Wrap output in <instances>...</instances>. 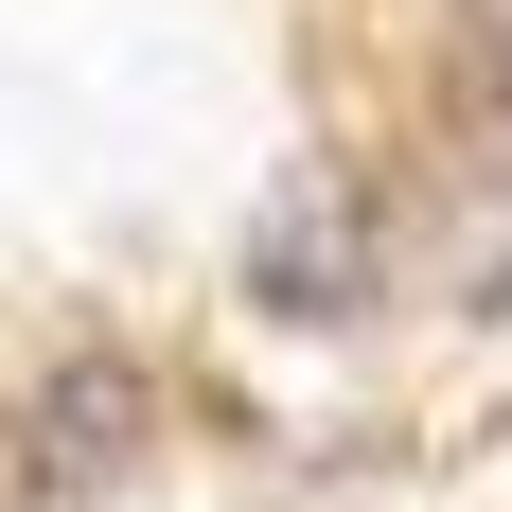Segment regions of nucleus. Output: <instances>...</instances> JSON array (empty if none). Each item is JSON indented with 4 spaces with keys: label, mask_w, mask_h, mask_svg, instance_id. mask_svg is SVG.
Returning a JSON list of instances; mask_svg holds the SVG:
<instances>
[{
    "label": "nucleus",
    "mask_w": 512,
    "mask_h": 512,
    "mask_svg": "<svg viewBox=\"0 0 512 512\" xmlns=\"http://www.w3.org/2000/svg\"><path fill=\"white\" fill-rule=\"evenodd\" d=\"M248 301H265V318H301V336L371 318V212L336 195V177H283V195L248 212Z\"/></svg>",
    "instance_id": "nucleus-1"
},
{
    "label": "nucleus",
    "mask_w": 512,
    "mask_h": 512,
    "mask_svg": "<svg viewBox=\"0 0 512 512\" xmlns=\"http://www.w3.org/2000/svg\"><path fill=\"white\" fill-rule=\"evenodd\" d=\"M18 424H36L53 495H89V477H124V460L159 442V371L124 354V336H71V354L36 371V407H18Z\"/></svg>",
    "instance_id": "nucleus-2"
},
{
    "label": "nucleus",
    "mask_w": 512,
    "mask_h": 512,
    "mask_svg": "<svg viewBox=\"0 0 512 512\" xmlns=\"http://www.w3.org/2000/svg\"><path fill=\"white\" fill-rule=\"evenodd\" d=\"M460 124H477V177H512V0H460Z\"/></svg>",
    "instance_id": "nucleus-3"
},
{
    "label": "nucleus",
    "mask_w": 512,
    "mask_h": 512,
    "mask_svg": "<svg viewBox=\"0 0 512 512\" xmlns=\"http://www.w3.org/2000/svg\"><path fill=\"white\" fill-rule=\"evenodd\" d=\"M0 512H53V460H36V424L0 407Z\"/></svg>",
    "instance_id": "nucleus-4"
}]
</instances>
